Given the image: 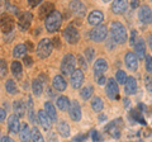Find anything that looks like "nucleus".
I'll return each instance as SVG.
<instances>
[{
	"mask_svg": "<svg viewBox=\"0 0 152 142\" xmlns=\"http://www.w3.org/2000/svg\"><path fill=\"white\" fill-rule=\"evenodd\" d=\"M110 33H112V38L114 43H119L123 45L126 43L128 40L126 27L122 24L121 22H113L110 24Z\"/></svg>",
	"mask_w": 152,
	"mask_h": 142,
	"instance_id": "nucleus-1",
	"label": "nucleus"
},
{
	"mask_svg": "<svg viewBox=\"0 0 152 142\" xmlns=\"http://www.w3.org/2000/svg\"><path fill=\"white\" fill-rule=\"evenodd\" d=\"M61 24H62V15H61V13L57 12V10H53L45 19L46 29L48 31V32H51V33L58 31Z\"/></svg>",
	"mask_w": 152,
	"mask_h": 142,
	"instance_id": "nucleus-2",
	"label": "nucleus"
},
{
	"mask_svg": "<svg viewBox=\"0 0 152 142\" xmlns=\"http://www.w3.org/2000/svg\"><path fill=\"white\" fill-rule=\"evenodd\" d=\"M52 50H53L52 41L48 38H43V40L39 41V43L37 46V55L39 59H46L51 55Z\"/></svg>",
	"mask_w": 152,
	"mask_h": 142,
	"instance_id": "nucleus-3",
	"label": "nucleus"
},
{
	"mask_svg": "<svg viewBox=\"0 0 152 142\" xmlns=\"http://www.w3.org/2000/svg\"><path fill=\"white\" fill-rule=\"evenodd\" d=\"M107 36H108V28L107 26L103 24L95 26L94 29H91V32H90V40L94 42H102L107 38Z\"/></svg>",
	"mask_w": 152,
	"mask_h": 142,
	"instance_id": "nucleus-4",
	"label": "nucleus"
},
{
	"mask_svg": "<svg viewBox=\"0 0 152 142\" xmlns=\"http://www.w3.org/2000/svg\"><path fill=\"white\" fill-rule=\"evenodd\" d=\"M75 66H76V59L74 55H66L62 62H61V71H62L64 75H70L72 71L75 70Z\"/></svg>",
	"mask_w": 152,
	"mask_h": 142,
	"instance_id": "nucleus-5",
	"label": "nucleus"
},
{
	"mask_svg": "<svg viewBox=\"0 0 152 142\" xmlns=\"http://www.w3.org/2000/svg\"><path fill=\"white\" fill-rule=\"evenodd\" d=\"M122 126H123V122L119 118V119H115V121H113V122L109 123V124L107 126L105 131L113 137V138H119V137H121V131H122Z\"/></svg>",
	"mask_w": 152,
	"mask_h": 142,
	"instance_id": "nucleus-6",
	"label": "nucleus"
},
{
	"mask_svg": "<svg viewBox=\"0 0 152 142\" xmlns=\"http://www.w3.org/2000/svg\"><path fill=\"white\" fill-rule=\"evenodd\" d=\"M105 93L108 98L112 99V100H115V99L119 98V88H118V83L114 79H108Z\"/></svg>",
	"mask_w": 152,
	"mask_h": 142,
	"instance_id": "nucleus-7",
	"label": "nucleus"
},
{
	"mask_svg": "<svg viewBox=\"0 0 152 142\" xmlns=\"http://www.w3.org/2000/svg\"><path fill=\"white\" fill-rule=\"evenodd\" d=\"M64 37L70 45H75V43H77L80 40V33L75 27L70 26L64 31Z\"/></svg>",
	"mask_w": 152,
	"mask_h": 142,
	"instance_id": "nucleus-8",
	"label": "nucleus"
},
{
	"mask_svg": "<svg viewBox=\"0 0 152 142\" xmlns=\"http://www.w3.org/2000/svg\"><path fill=\"white\" fill-rule=\"evenodd\" d=\"M0 27L4 33L13 32L14 29V19L9 14H1V19H0Z\"/></svg>",
	"mask_w": 152,
	"mask_h": 142,
	"instance_id": "nucleus-9",
	"label": "nucleus"
},
{
	"mask_svg": "<svg viewBox=\"0 0 152 142\" xmlns=\"http://www.w3.org/2000/svg\"><path fill=\"white\" fill-rule=\"evenodd\" d=\"M70 81H71V85H72L74 89H79L84 83V72L80 69L74 70L72 72H71Z\"/></svg>",
	"mask_w": 152,
	"mask_h": 142,
	"instance_id": "nucleus-10",
	"label": "nucleus"
},
{
	"mask_svg": "<svg viewBox=\"0 0 152 142\" xmlns=\"http://www.w3.org/2000/svg\"><path fill=\"white\" fill-rule=\"evenodd\" d=\"M69 113L71 119L75 122H79L81 119V108H80V104L77 100H72L70 103V108H69Z\"/></svg>",
	"mask_w": 152,
	"mask_h": 142,
	"instance_id": "nucleus-11",
	"label": "nucleus"
},
{
	"mask_svg": "<svg viewBox=\"0 0 152 142\" xmlns=\"http://www.w3.org/2000/svg\"><path fill=\"white\" fill-rule=\"evenodd\" d=\"M124 64L127 66V69L136 71L138 69V57H137V55L133 53V52H127L124 56Z\"/></svg>",
	"mask_w": 152,
	"mask_h": 142,
	"instance_id": "nucleus-12",
	"label": "nucleus"
},
{
	"mask_svg": "<svg viewBox=\"0 0 152 142\" xmlns=\"http://www.w3.org/2000/svg\"><path fill=\"white\" fill-rule=\"evenodd\" d=\"M32 14L31 13H22L18 17V27H19V29H22V31H27L28 28L31 27V23H32Z\"/></svg>",
	"mask_w": 152,
	"mask_h": 142,
	"instance_id": "nucleus-13",
	"label": "nucleus"
},
{
	"mask_svg": "<svg viewBox=\"0 0 152 142\" xmlns=\"http://www.w3.org/2000/svg\"><path fill=\"white\" fill-rule=\"evenodd\" d=\"M138 18L143 24H150V23H152V10H151V8L147 7V5L141 7L140 10H138Z\"/></svg>",
	"mask_w": 152,
	"mask_h": 142,
	"instance_id": "nucleus-14",
	"label": "nucleus"
},
{
	"mask_svg": "<svg viewBox=\"0 0 152 142\" xmlns=\"http://www.w3.org/2000/svg\"><path fill=\"white\" fill-rule=\"evenodd\" d=\"M70 10L72 12L76 17H84L86 13V8L80 0H72L70 3Z\"/></svg>",
	"mask_w": 152,
	"mask_h": 142,
	"instance_id": "nucleus-15",
	"label": "nucleus"
},
{
	"mask_svg": "<svg viewBox=\"0 0 152 142\" xmlns=\"http://www.w3.org/2000/svg\"><path fill=\"white\" fill-rule=\"evenodd\" d=\"M108 71V64L104 59H99L96 60V62L94 64V75L95 76H100L104 75Z\"/></svg>",
	"mask_w": 152,
	"mask_h": 142,
	"instance_id": "nucleus-16",
	"label": "nucleus"
},
{
	"mask_svg": "<svg viewBox=\"0 0 152 142\" xmlns=\"http://www.w3.org/2000/svg\"><path fill=\"white\" fill-rule=\"evenodd\" d=\"M38 122H39V124L42 126V128L43 130H46V131L51 130L52 121H51V118L47 116L46 111H39L38 112Z\"/></svg>",
	"mask_w": 152,
	"mask_h": 142,
	"instance_id": "nucleus-17",
	"label": "nucleus"
},
{
	"mask_svg": "<svg viewBox=\"0 0 152 142\" xmlns=\"http://www.w3.org/2000/svg\"><path fill=\"white\" fill-rule=\"evenodd\" d=\"M128 8V1L127 0H114L112 4V10L114 14H123L126 13Z\"/></svg>",
	"mask_w": 152,
	"mask_h": 142,
	"instance_id": "nucleus-18",
	"label": "nucleus"
},
{
	"mask_svg": "<svg viewBox=\"0 0 152 142\" xmlns=\"http://www.w3.org/2000/svg\"><path fill=\"white\" fill-rule=\"evenodd\" d=\"M52 85H53V89L56 91H64V90H66V88H67V83H66V80L64 79V76H61V75H56L53 78Z\"/></svg>",
	"mask_w": 152,
	"mask_h": 142,
	"instance_id": "nucleus-19",
	"label": "nucleus"
},
{
	"mask_svg": "<svg viewBox=\"0 0 152 142\" xmlns=\"http://www.w3.org/2000/svg\"><path fill=\"white\" fill-rule=\"evenodd\" d=\"M103 19H104V14L100 10H94V12L90 13L89 17H88V22H89V24H91V26L100 24L103 22Z\"/></svg>",
	"mask_w": 152,
	"mask_h": 142,
	"instance_id": "nucleus-20",
	"label": "nucleus"
},
{
	"mask_svg": "<svg viewBox=\"0 0 152 142\" xmlns=\"http://www.w3.org/2000/svg\"><path fill=\"white\" fill-rule=\"evenodd\" d=\"M134 50H136V55L138 57V60H142L146 57V45L142 38H138L134 42Z\"/></svg>",
	"mask_w": 152,
	"mask_h": 142,
	"instance_id": "nucleus-21",
	"label": "nucleus"
},
{
	"mask_svg": "<svg viewBox=\"0 0 152 142\" xmlns=\"http://www.w3.org/2000/svg\"><path fill=\"white\" fill-rule=\"evenodd\" d=\"M8 127L12 133H17L20 130V122H19V117L17 114H13L9 117L8 119Z\"/></svg>",
	"mask_w": 152,
	"mask_h": 142,
	"instance_id": "nucleus-22",
	"label": "nucleus"
},
{
	"mask_svg": "<svg viewBox=\"0 0 152 142\" xmlns=\"http://www.w3.org/2000/svg\"><path fill=\"white\" fill-rule=\"evenodd\" d=\"M124 89H126V94L128 95H133L137 91V81L134 78H127L126 83H124Z\"/></svg>",
	"mask_w": 152,
	"mask_h": 142,
	"instance_id": "nucleus-23",
	"label": "nucleus"
},
{
	"mask_svg": "<svg viewBox=\"0 0 152 142\" xmlns=\"http://www.w3.org/2000/svg\"><path fill=\"white\" fill-rule=\"evenodd\" d=\"M13 108H14V112H15V114H17L19 118H22V117L26 116L27 104H24V102H23V100H17V102H14Z\"/></svg>",
	"mask_w": 152,
	"mask_h": 142,
	"instance_id": "nucleus-24",
	"label": "nucleus"
},
{
	"mask_svg": "<svg viewBox=\"0 0 152 142\" xmlns=\"http://www.w3.org/2000/svg\"><path fill=\"white\" fill-rule=\"evenodd\" d=\"M55 10V7L52 3H46L39 8V18L41 19H46L50 14Z\"/></svg>",
	"mask_w": 152,
	"mask_h": 142,
	"instance_id": "nucleus-25",
	"label": "nucleus"
},
{
	"mask_svg": "<svg viewBox=\"0 0 152 142\" xmlns=\"http://www.w3.org/2000/svg\"><path fill=\"white\" fill-rule=\"evenodd\" d=\"M45 111L47 113V116L51 118L52 122H56L57 121V113H56V108L55 105L52 104L51 102H46L45 103Z\"/></svg>",
	"mask_w": 152,
	"mask_h": 142,
	"instance_id": "nucleus-26",
	"label": "nucleus"
},
{
	"mask_svg": "<svg viewBox=\"0 0 152 142\" xmlns=\"http://www.w3.org/2000/svg\"><path fill=\"white\" fill-rule=\"evenodd\" d=\"M12 74L15 76V79H22V75H23V67L19 61H13L12 62Z\"/></svg>",
	"mask_w": 152,
	"mask_h": 142,
	"instance_id": "nucleus-27",
	"label": "nucleus"
},
{
	"mask_svg": "<svg viewBox=\"0 0 152 142\" xmlns=\"http://www.w3.org/2000/svg\"><path fill=\"white\" fill-rule=\"evenodd\" d=\"M27 45H17L15 47H14L13 50V56L15 59H19V57H24L26 53H27Z\"/></svg>",
	"mask_w": 152,
	"mask_h": 142,
	"instance_id": "nucleus-28",
	"label": "nucleus"
},
{
	"mask_svg": "<svg viewBox=\"0 0 152 142\" xmlns=\"http://www.w3.org/2000/svg\"><path fill=\"white\" fill-rule=\"evenodd\" d=\"M57 107H58V109L62 111V112L69 111V108H70V99L67 97H58V99H57Z\"/></svg>",
	"mask_w": 152,
	"mask_h": 142,
	"instance_id": "nucleus-29",
	"label": "nucleus"
},
{
	"mask_svg": "<svg viewBox=\"0 0 152 142\" xmlns=\"http://www.w3.org/2000/svg\"><path fill=\"white\" fill-rule=\"evenodd\" d=\"M32 90H33V94L36 97H39L42 91H43V85H42V81L39 79H34L32 83Z\"/></svg>",
	"mask_w": 152,
	"mask_h": 142,
	"instance_id": "nucleus-30",
	"label": "nucleus"
},
{
	"mask_svg": "<svg viewBox=\"0 0 152 142\" xmlns=\"http://www.w3.org/2000/svg\"><path fill=\"white\" fill-rule=\"evenodd\" d=\"M19 137H20L22 141H29L31 140V130L26 123L20 127V130H19Z\"/></svg>",
	"mask_w": 152,
	"mask_h": 142,
	"instance_id": "nucleus-31",
	"label": "nucleus"
},
{
	"mask_svg": "<svg viewBox=\"0 0 152 142\" xmlns=\"http://www.w3.org/2000/svg\"><path fill=\"white\" fill-rule=\"evenodd\" d=\"M91 108H93L94 112H100V111H103L104 103L102 100V98H99V97L93 98V100H91Z\"/></svg>",
	"mask_w": 152,
	"mask_h": 142,
	"instance_id": "nucleus-32",
	"label": "nucleus"
},
{
	"mask_svg": "<svg viewBox=\"0 0 152 142\" xmlns=\"http://www.w3.org/2000/svg\"><path fill=\"white\" fill-rule=\"evenodd\" d=\"M58 132L62 137H69L70 136V126L66 122H60L58 123Z\"/></svg>",
	"mask_w": 152,
	"mask_h": 142,
	"instance_id": "nucleus-33",
	"label": "nucleus"
},
{
	"mask_svg": "<svg viewBox=\"0 0 152 142\" xmlns=\"http://www.w3.org/2000/svg\"><path fill=\"white\" fill-rule=\"evenodd\" d=\"M5 90L9 93V94H17L18 93V88L15 85V81L14 80H8V81L5 83Z\"/></svg>",
	"mask_w": 152,
	"mask_h": 142,
	"instance_id": "nucleus-34",
	"label": "nucleus"
},
{
	"mask_svg": "<svg viewBox=\"0 0 152 142\" xmlns=\"http://www.w3.org/2000/svg\"><path fill=\"white\" fill-rule=\"evenodd\" d=\"M93 93H94V88H93V86H90V85H89V86H85V88L83 89V90H81V93H80V94H81V98H83V99H85V100H88V99L91 98Z\"/></svg>",
	"mask_w": 152,
	"mask_h": 142,
	"instance_id": "nucleus-35",
	"label": "nucleus"
},
{
	"mask_svg": "<svg viewBox=\"0 0 152 142\" xmlns=\"http://www.w3.org/2000/svg\"><path fill=\"white\" fill-rule=\"evenodd\" d=\"M31 140H32V141H38V142H42V141H43V136L41 135V132L38 131L36 127L31 131Z\"/></svg>",
	"mask_w": 152,
	"mask_h": 142,
	"instance_id": "nucleus-36",
	"label": "nucleus"
},
{
	"mask_svg": "<svg viewBox=\"0 0 152 142\" xmlns=\"http://www.w3.org/2000/svg\"><path fill=\"white\" fill-rule=\"evenodd\" d=\"M131 116L133 117V119H134V121L142 123V124H146L145 118L142 117V114H141V111H138V109H133L132 113H131Z\"/></svg>",
	"mask_w": 152,
	"mask_h": 142,
	"instance_id": "nucleus-37",
	"label": "nucleus"
},
{
	"mask_svg": "<svg viewBox=\"0 0 152 142\" xmlns=\"http://www.w3.org/2000/svg\"><path fill=\"white\" fill-rule=\"evenodd\" d=\"M27 105H28V114H29V119H31V122H32V123H36L34 111H33V102H32V99H31V98L28 99Z\"/></svg>",
	"mask_w": 152,
	"mask_h": 142,
	"instance_id": "nucleus-38",
	"label": "nucleus"
},
{
	"mask_svg": "<svg viewBox=\"0 0 152 142\" xmlns=\"http://www.w3.org/2000/svg\"><path fill=\"white\" fill-rule=\"evenodd\" d=\"M115 80H117L118 84H124L126 80H127V74H126L123 70L117 71V74H115Z\"/></svg>",
	"mask_w": 152,
	"mask_h": 142,
	"instance_id": "nucleus-39",
	"label": "nucleus"
},
{
	"mask_svg": "<svg viewBox=\"0 0 152 142\" xmlns=\"http://www.w3.org/2000/svg\"><path fill=\"white\" fill-rule=\"evenodd\" d=\"M94 55L95 52L93 48H86L85 50V59L88 60V62H91V61L94 60Z\"/></svg>",
	"mask_w": 152,
	"mask_h": 142,
	"instance_id": "nucleus-40",
	"label": "nucleus"
},
{
	"mask_svg": "<svg viewBox=\"0 0 152 142\" xmlns=\"http://www.w3.org/2000/svg\"><path fill=\"white\" fill-rule=\"evenodd\" d=\"M9 8V0H0V15L4 14Z\"/></svg>",
	"mask_w": 152,
	"mask_h": 142,
	"instance_id": "nucleus-41",
	"label": "nucleus"
},
{
	"mask_svg": "<svg viewBox=\"0 0 152 142\" xmlns=\"http://www.w3.org/2000/svg\"><path fill=\"white\" fill-rule=\"evenodd\" d=\"M5 74H7V62H5V60H0V78H3V76H5Z\"/></svg>",
	"mask_w": 152,
	"mask_h": 142,
	"instance_id": "nucleus-42",
	"label": "nucleus"
},
{
	"mask_svg": "<svg viewBox=\"0 0 152 142\" xmlns=\"http://www.w3.org/2000/svg\"><path fill=\"white\" fill-rule=\"evenodd\" d=\"M145 60H146V70L148 72H152V57L151 56H146Z\"/></svg>",
	"mask_w": 152,
	"mask_h": 142,
	"instance_id": "nucleus-43",
	"label": "nucleus"
},
{
	"mask_svg": "<svg viewBox=\"0 0 152 142\" xmlns=\"http://www.w3.org/2000/svg\"><path fill=\"white\" fill-rule=\"evenodd\" d=\"M145 85H146L147 90H148L152 94V79L151 78H146L145 79Z\"/></svg>",
	"mask_w": 152,
	"mask_h": 142,
	"instance_id": "nucleus-44",
	"label": "nucleus"
},
{
	"mask_svg": "<svg viewBox=\"0 0 152 142\" xmlns=\"http://www.w3.org/2000/svg\"><path fill=\"white\" fill-rule=\"evenodd\" d=\"M91 138H93V141H102V137L99 136V133L96 131H93L91 132Z\"/></svg>",
	"mask_w": 152,
	"mask_h": 142,
	"instance_id": "nucleus-45",
	"label": "nucleus"
},
{
	"mask_svg": "<svg viewBox=\"0 0 152 142\" xmlns=\"http://www.w3.org/2000/svg\"><path fill=\"white\" fill-rule=\"evenodd\" d=\"M95 79H96V81H98L99 85H103V84L107 83V80H105V78H104V75H100V76H95Z\"/></svg>",
	"mask_w": 152,
	"mask_h": 142,
	"instance_id": "nucleus-46",
	"label": "nucleus"
},
{
	"mask_svg": "<svg viewBox=\"0 0 152 142\" xmlns=\"http://www.w3.org/2000/svg\"><path fill=\"white\" fill-rule=\"evenodd\" d=\"M52 45H53L56 48H60L61 43H60V38H58V37H55V38H52Z\"/></svg>",
	"mask_w": 152,
	"mask_h": 142,
	"instance_id": "nucleus-47",
	"label": "nucleus"
},
{
	"mask_svg": "<svg viewBox=\"0 0 152 142\" xmlns=\"http://www.w3.org/2000/svg\"><path fill=\"white\" fill-rule=\"evenodd\" d=\"M32 64H33L32 57H29V56H24V65L26 66H32Z\"/></svg>",
	"mask_w": 152,
	"mask_h": 142,
	"instance_id": "nucleus-48",
	"label": "nucleus"
},
{
	"mask_svg": "<svg viewBox=\"0 0 152 142\" xmlns=\"http://www.w3.org/2000/svg\"><path fill=\"white\" fill-rule=\"evenodd\" d=\"M5 117H7V111H4L0 108V123L5 121Z\"/></svg>",
	"mask_w": 152,
	"mask_h": 142,
	"instance_id": "nucleus-49",
	"label": "nucleus"
},
{
	"mask_svg": "<svg viewBox=\"0 0 152 142\" xmlns=\"http://www.w3.org/2000/svg\"><path fill=\"white\" fill-rule=\"evenodd\" d=\"M12 38H14V32H9V33H5V41L7 42H10Z\"/></svg>",
	"mask_w": 152,
	"mask_h": 142,
	"instance_id": "nucleus-50",
	"label": "nucleus"
},
{
	"mask_svg": "<svg viewBox=\"0 0 152 142\" xmlns=\"http://www.w3.org/2000/svg\"><path fill=\"white\" fill-rule=\"evenodd\" d=\"M41 1H42V0H28V3H29V5H31V7H33V8L37 7L38 4L41 3Z\"/></svg>",
	"mask_w": 152,
	"mask_h": 142,
	"instance_id": "nucleus-51",
	"label": "nucleus"
},
{
	"mask_svg": "<svg viewBox=\"0 0 152 142\" xmlns=\"http://www.w3.org/2000/svg\"><path fill=\"white\" fill-rule=\"evenodd\" d=\"M79 62H80V65H81L84 69H86V67H88V65H86V62L84 61V59H83V57H79Z\"/></svg>",
	"mask_w": 152,
	"mask_h": 142,
	"instance_id": "nucleus-52",
	"label": "nucleus"
},
{
	"mask_svg": "<svg viewBox=\"0 0 152 142\" xmlns=\"http://www.w3.org/2000/svg\"><path fill=\"white\" fill-rule=\"evenodd\" d=\"M0 141H3V142H10V141H13V140H12L9 136H4V137H1V138H0Z\"/></svg>",
	"mask_w": 152,
	"mask_h": 142,
	"instance_id": "nucleus-53",
	"label": "nucleus"
},
{
	"mask_svg": "<svg viewBox=\"0 0 152 142\" xmlns=\"http://www.w3.org/2000/svg\"><path fill=\"white\" fill-rule=\"evenodd\" d=\"M83 140H86V136H76L74 141H83Z\"/></svg>",
	"mask_w": 152,
	"mask_h": 142,
	"instance_id": "nucleus-54",
	"label": "nucleus"
},
{
	"mask_svg": "<svg viewBox=\"0 0 152 142\" xmlns=\"http://www.w3.org/2000/svg\"><path fill=\"white\" fill-rule=\"evenodd\" d=\"M138 5H140V3H138V0H133V1H132V8H133V9H136V8H138Z\"/></svg>",
	"mask_w": 152,
	"mask_h": 142,
	"instance_id": "nucleus-55",
	"label": "nucleus"
},
{
	"mask_svg": "<svg viewBox=\"0 0 152 142\" xmlns=\"http://www.w3.org/2000/svg\"><path fill=\"white\" fill-rule=\"evenodd\" d=\"M134 42H136V32L133 31V32H132V38H131V43H132V45H134Z\"/></svg>",
	"mask_w": 152,
	"mask_h": 142,
	"instance_id": "nucleus-56",
	"label": "nucleus"
},
{
	"mask_svg": "<svg viewBox=\"0 0 152 142\" xmlns=\"http://www.w3.org/2000/svg\"><path fill=\"white\" fill-rule=\"evenodd\" d=\"M10 10H12V13H18V8L17 7H10Z\"/></svg>",
	"mask_w": 152,
	"mask_h": 142,
	"instance_id": "nucleus-57",
	"label": "nucleus"
},
{
	"mask_svg": "<svg viewBox=\"0 0 152 142\" xmlns=\"http://www.w3.org/2000/svg\"><path fill=\"white\" fill-rule=\"evenodd\" d=\"M105 119H107V116H104V114H102L100 117H99V121H100V122H104Z\"/></svg>",
	"mask_w": 152,
	"mask_h": 142,
	"instance_id": "nucleus-58",
	"label": "nucleus"
},
{
	"mask_svg": "<svg viewBox=\"0 0 152 142\" xmlns=\"http://www.w3.org/2000/svg\"><path fill=\"white\" fill-rule=\"evenodd\" d=\"M148 43H150V48L152 51V37H150V40H148Z\"/></svg>",
	"mask_w": 152,
	"mask_h": 142,
	"instance_id": "nucleus-59",
	"label": "nucleus"
},
{
	"mask_svg": "<svg viewBox=\"0 0 152 142\" xmlns=\"http://www.w3.org/2000/svg\"><path fill=\"white\" fill-rule=\"evenodd\" d=\"M103 1H104V3H108V1H110V0H103Z\"/></svg>",
	"mask_w": 152,
	"mask_h": 142,
	"instance_id": "nucleus-60",
	"label": "nucleus"
}]
</instances>
